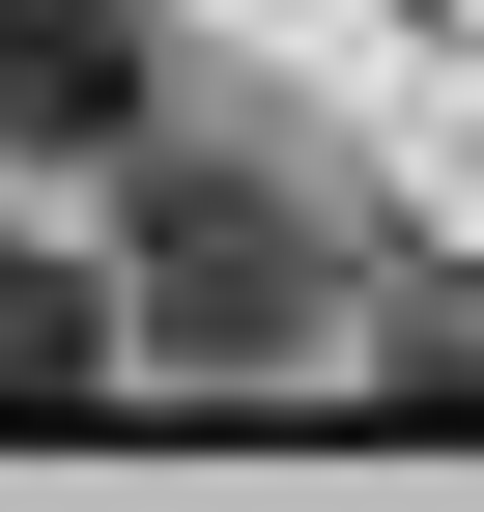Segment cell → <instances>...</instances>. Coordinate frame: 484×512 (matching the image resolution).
Here are the masks:
<instances>
[{
    "mask_svg": "<svg viewBox=\"0 0 484 512\" xmlns=\"http://www.w3.org/2000/svg\"><path fill=\"white\" fill-rule=\"evenodd\" d=\"M57 399H114V285L57 228H0V427H57Z\"/></svg>",
    "mask_w": 484,
    "mask_h": 512,
    "instance_id": "3957f363",
    "label": "cell"
},
{
    "mask_svg": "<svg viewBox=\"0 0 484 512\" xmlns=\"http://www.w3.org/2000/svg\"><path fill=\"white\" fill-rule=\"evenodd\" d=\"M143 86H171L143 0H0V171H114V143H143Z\"/></svg>",
    "mask_w": 484,
    "mask_h": 512,
    "instance_id": "7a4b0ae2",
    "label": "cell"
},
{
    "mask_svg": "<svg viewBox=\"0 0 484 512\" xmlns=\"http://www.w3.org/2000/svg\"><path fill=\"white\" fill-rule=\"evenodd\" d=\"M285 285H314V256H285V171H171V200H143V313H114V342L285 370Z\"/></svg>",
    "mask_w": 484,
    "mask_h": 512,
    "instance_id": "6da1fadb",
    "label": "cell"
}]
</instances>
